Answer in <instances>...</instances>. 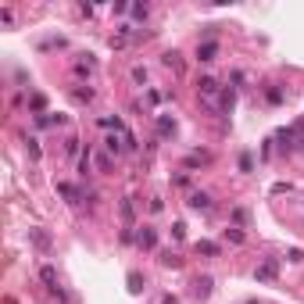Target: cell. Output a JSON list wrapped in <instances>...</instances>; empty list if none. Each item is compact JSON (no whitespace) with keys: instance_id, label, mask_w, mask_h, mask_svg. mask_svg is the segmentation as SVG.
Masks as SVG:
<instances>
[{"instance_id":"1","label":"cell","mask_w":304,"mask_h":304,"mask_svg":"<svg viewBox=\"0 0 304 304\" xmlns=\"http://www.w3.org/2000/svg\"><path fill=\"white\" fill-rule=\"evenodd\" d=\"M197 93H201V100L208 104V108H218V97H222V86L211 79V75H201L197 79Z\"/></svg>"},{"instance_id":"2","label":"cell","mask_w":304,"mask_h":304,"mask_svg":"<svg viewBox=\"0 0 304 304\" xmlns=\"http://www.w3.org/2000/svg\"><path fill=\"white\" fill-rule=\"evenodd\" d=\"M136 247L140 251H154L158 247V229L154 225H140V229H136Z\"/></svg>"},{"instance_id":"3","label":"cell","mask_w":304,"mask_h":304,"mask_svg":"<svg viewBox=\"0 0 304 304\" xmlns=\"http://www.w3.org/2000/svg\"><path fill=\"white\" fill-rule=\"evenodd\" d=\"M276 276H279V261L276 258H268V261H261L254 268V279L258 283H276Z\"/></svg>"},{"instance_id":"4","label":"cell","mask_w":304,"mask_h":304,"mask_svg":"<svg viewBox=\"0 0 304 304\" xmlns=\"http://www.w3.org/2000/svg\"><path fill=\"white\" fill-rule=\"evenodd\" d=\"M186 208H190V211H211V193L193 190V193L186 197Z\"/></svg>"},{"instance_id":"5","label":"cell","mask_w":304,"mask_h":304,"mask_svg":"<svg viewBox=\"0 0 304 304\" xmlns=\"http://www.w3.org/2000/svg\"><path fill=\"white\" fill-rule=\"evenodd\" d=\"M122 150H126V136H118V132H108L104 136V154H122Z\"/></svg>"},{"instance_id":"6","label":"cell","mask_w":304,"mask_h":304,"mask_svg":"<svg viewBox=\"0 0 304 304\" xmlns=\"http://www.w3.org/2000/svg\"><path fill=\"white\" fill-rule=\"evenodd\" d=\"M218 57V43L215 40H201L197 43V61H215Z\"/></svg>"},{"instance_id":"7","label":"cell","mask_w":304,"mask_h":304,"mask_svg":"<svg viewBox=\"0 0 304 304\" xmlns=\"http://www.w3.org/2000/svg\"><path fill=\"white\" fill-rule=\"evenodd\" d=\"M233 104H236V86H222V97H218V111H222V115H233Z\"/></svg>"},{"instance_id":"8","label":"cell","mask_w":304,"mask_h":304,"mask_svg":"<svg viewBox=\"0 0 304 304\" xmlns=\"http://www.w3.org/2000/svg\"><path fill=\"white\" fill-rule=\"evenodd\" d=\"M193 251H197V254H204V258H218V254H222V247H218L215 240H197V243H193Z\"/></svg>"},{"instance_id":"9","label":"cell","mask_w":304,"mask_h":304,"mask_svg":"<svg viewBox=\"0 0 304 304\" xmlns=\"http://www.w3.org/2000/svg\"><path fill=\"white\" fill-rule=\"evenodd\" d=\"M57 193L65 197L68 204H79V201H83V193H79V186H72V182H57Z\"/></svg>"},{"instance_id":"10","label":"cell","mask_w":304,"mask_h":304,"mask_svg":"<svg viewBox=\"0 0 304 304\" xmlns=\"http://www.w3.org/2000/svg\"><path fill=\"white\" fill-rule=\"evenodd\" d=\"M29 240H33V247H40V251H50V236L40 229V225H33L29 229Z\"/></svg>"},{"instance_id":"11","label":"cell","mask_w":304,"mask_h":304,"mask_svg":"<svg viewBox=\"0 0 304 304\" xmlns=\"http://www.w3.org/2000/svg\"><path fill=\"white\" fill-rule=\"evenodd\" d=\"M161 61H165V68L182 72V54H179V50H165V54H161Z\"/></svg>"},{"instance_id":"12","label":"cell","mask_w":304,"mask_h":304,"mask_svg":"<svg viewBox=\"0 0 304 304\" xmlns=\"http://www.w3.org/2000/svg\"><path fill=\"white\" fill-rule=\"evenodd\" d=\"M193 294H197V297H208V294H211V276H197V279H193Z\"/></svg>"},{"instance_id":"13","label":"cell","mask_w":304,"mask_h":304,"mask_svg":"<svg viewBox=\"0 0 304 304\" xmlns=\"http://www.w3.org/2000/svg\"><path fill=\"white\" fill-rule=\"evenodd\" d=\"M229 218H233V225H236V229H243V225L251 222V215H247V208H233V211H229Z\"/></svg>"},{"instance_id":"14","label":"cell","mask_w":304,"mask_h":304,"mask_svg":"<svg viewBox=\"0 0 304 304\" xmlns=\"http://www.w3.org/2000/svg\"><path fill=\"white\" fill-rule=\"evenodd\" d=\"M175 132V122L169 115H158V136H172Z\"/></svg>"},{"instance_id":"15","label":"cell","mask_w":304,"mask_h":304,"mask_svg":"<svg viewBox=\"0 0 304 304\" xmlns=\"http://www.w3.org/2000/svg\"><path fill=\"white\" fill-rule=\"evenodd\" d=\"M208 161H211L208 150H193V154L186 158V169H197V165H208Z\"/></svg>"},{"instance_id":"16","label":"cell","mask_w":304,"mask_h":304,"mask_svg":"<svg viewBox=\"0 0 304 304\" xmlns=\"http://www.w3.org/2000/svg\"><path fill=\"white\" fill-rule=\"evenodd\" d=\"M72 100L89 104V100H93V89H89V86H75V89H72Z\"/></svg>"},{"instance_id":"17","label":"cell","mask_w":304,"mask_h":304,"mask_svg":"<svg viewBox=\"0 0 304 304\" xmlns=\"http://www.w3.org/2000/svg\"><path fill=\"white\" fill-rule=\"evenodd\" d=\"M29 108H33L36 115H47V97H43V93H33V97H29Z\"/></svg>"},{"instance_id":"18","label":"cell","mask_w":304,"mask_h":304,"mask_svg":"<svg viewBox=\"0 0 304 304\" xmlns=\"http://www.w3.org/2000/svg\"><path fill=\"white\" fill-rule=\"evenodd\" d=\"M132 218H136V208H132V197H126V201H122V222L132 225Z\"/></svg>"},{"instance_id":"19","label":"cell","mask_w":304,"mask_h":304,"mask_svg":"<svg viewBox=\"0 0 304 304\" xmlns=\"http://www.w3.org/2000/svg\"><path fill=\"white\" fill-rule=\"evenodd\" d=\"M143 286H147V279H143V276H140V272H136V268H132V272H129V290H132V294H140V290H143Z\"/></svg>"},{"instance_id":"20","label":"cell","mask_w":304,"mask_h":304,"mask_svg":"<svg viewBox=\"0 0 304 304\" xmlns=\"http://www.w3.org/2000/svg\"><path fill=\"white\" fill-rule=\"evenodd\" d=\"M89 161H93V147H86L83 154H79V175H86V172H89Z\"/></svg>"},{"instance_id":"21","label":"cell","mask_w":304,"mask_h":304,"mask_svg":"<svg viewBox=\"0 0 304 304\" xmlns=\"http://www.w3.org/2000/svg\"><path fill=\"white\" fill-rule=\"evenodd\" d=\"M225 240H229V243H236V247H240V243L247 240V236H243V229H236V225H229V229H225Z\"/></svg>"},{"instance_id":"22","label":"cell","mask_w":304,"mask_h":304,"mask_svg":"<svg viewBox=\"0 0 304 304\" xmlns=\"http://www.w3.org/2000/svg\"><path fill=\"white\" fill-rule=\"evenodd\" d=\"M93 72V57L86 54V61H75V75H89Z\"/></svg>"},{"instance_id":"23","label":"cell","mask_w":304,"mask_h":304,"mask_svg":"<svg viewBox=\"0 0 304 304\" xmlns=\"http://www.w3.org/2000/svg\"><path fill=\"white\" fill-rule=\"evenodd\" d=\"M25 147H29V158H33V161H40V154H43V150H40V140H36V136H29V140H25Z\"/></svg>"},{"instance_id":"24","label":"cell","mask_w":304,"mask_h":304,"mask_svg":"<svg viewBox=\"0 0 304 304\" xmlns=\"http://www.w3.org/2000/svg\"><path fill=\"white\" fill-rule=\"evenodd\" d=\"M240 172H254V154H251V150L240 154Z\"/></svg>"},{"instance_id":"25","label":"cell","mask_w":304,"mask_h":304,"mask_svg":"<svg viewBox=\"0 0 304 304\" xmlns=\"http://www.w3.org/2000/svg\"><path fill=\"white\" fill-rule=\"evenodd\" d=\"M265 100H268V104H283V89H279V86H268V89H265Z\"/></svg>"},{"instance_id":"26","label":"cell","mask_w":304,"mask_h":304,"mask_svg":"<svg viewBox=\"0 0 304 304\" xmlns=\"http://www.w3.org/2000/svg\"><path fill=\"white\" fill-rule=\"evenodd\" d=\"M129 11H132V18H136V22H147V14H150V7H147V4H132Z\"/></svg>"},{"instance_id":"27","label":"cell","mask_w":304,"mask_h":304,"mask_svg":"<svg viewBox=\"0 0 304 304\" xmlns=\"http://www.w3.org/2000/svg\"><path fill=\"white\" fill-rule=\"evenodd\" d=\"M65 154H68V158L79 154V140H75V136H68V140H65Z\"/></svg>"},{"instance_id":"28","label":"cell","mask_w":304,"mask_h":304,"mask_svg":"<svg viewBox=\"0 0 304 304\" xmlns=\"http://www.w3.org/2000/svg\"><path fill=\"white\" fill-rule=\"evenodd\" d=\"M172 182H175L179 190H186V186H190V175H186V172H175V175H172Z\"/></svg>"},{"instance_id":"29","label":"cell","mask_w":304,"mask_h":304,"mask_svg":"<svg viewBox=\"0 0 304 304\" xmlns=\"http://www.w3.org/2000/svg\"><path fill=\"white\" fill-rule=\"evenodd\" d=\"M161 265H165V268H179V258L169 251V254H161Z\"/></svg>"},{"instance_id":"30","label":"cell","mask_w":304,"mask_h":304,"mask_svg":"<svg viewBox=\"0 0 304 304\" xmlns=\"http://www.w3.org/2000/svg\"><path fill=\"white\" fill-rule=\"evenodd\" d=\"M286 261H294V265L304 261V251H301V247H290V251H286Z\"/></svg>"},{"instance_id":"31","label":"cell","mask_w":304,"mask_h":304,"mask_svg":"<svg viewBox=\"0 0 304 304\" xmlns=\"http://www.w3.org/2000/svg\"><path fill=\"white\" fill-rule=\"evenodd\" d=\"M97 169L108 172V169H111V154H97Z\"/></svg>"},{"instance_id":"32","label":"cell","mask_w":304,"mask_h":304,"mask_svg":"<svg viewBox=\"0 0 304 304\" xmlns=\"http://www.w3.org/2000/svg\"><path fill=\"white\" fill-rule=\"evenodd\" d=\"M132 83H147V68H132Z\"/></svg>"},{"instance_id":"33","label":"cell","mask_w":304,"mask_h":304,"mask_svg":"<svg viewBox=\"0 0 304 304\" xmlns=\"http://www.w3.org/2000/svg\"><path fill=\"white\" fill-rule=\"evenodd\" d=\"M172 236H175V240H182V236H186V225L175 222V225H172Z\"/></svg>"},{"instance_id":"34","label":"cell","mask_w":304,"mask_h":304,"mask_svg":"<svg viewBox=\"0 0 304 304\" xmlns=\"http://www.w3.org/2000/svg\"><path fill=\"white\" fill-rule=\"evenodd\" d=\"M150 211H154V215H161V211H165V201H161V197H154V201H150Z\"/></svg>"},{"instance_id":"35","label":"cell","mask_w":304,"mask_h":304,"mask_svg":"<svg viewBox=\"0 0 304 304\" xmlns=\"http://www.w3.org/2000/svg\"><path fill=\"white\" fill-rule=\"evenodd\" d=\"M161 304H179V297H172V294H165V297H161Z\"/></svg>"}]
</instances>
